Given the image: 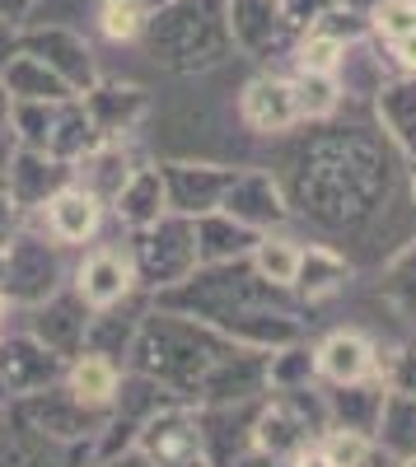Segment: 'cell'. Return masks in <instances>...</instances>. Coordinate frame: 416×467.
I'll return each instance as SVG.
<instances>
[{
    "label": "cell",
    "instance_id": "cell-40",
    "mask_svg": "<svg viewBox=\"0 0 416 467\" xmlns=\"http://www.w3.org/2000/svg\"><path fill=\"white\" fill-rule=\"evenodd\" d=\"M342 47L332 33H318V28H305L295 37V52H290V70H318V75H332L337 61H342Z\"/></svg>",
    "mask_w": 416,
    "mask_h": 467
},
{
    "label": "cell",
    "instance_id": "cell-50",
    "mask_svg": "<svg viewBox=\"0 0 416 467\" xmlns=\"http://www.w3.org/2000/svg\"><path fill=\"white\" fill-rule=\"evenodd\" d=\"M286 467H328V458H323V453H318V449L309 444V449H299V453H295V458H290Z\"/></svg>",
    "mask_w": 416,
    "mask_h": 467
},
{
    "label": "cell",
    "instance_id": "cell-4",
    "mask_svg": "<svg viewBox=\"0 0 416 467\" xmlns=\"http://www.w3.org/2000/svg\"><path fill=\"white\" fill-rule=\"evenodd\" d=\"M140 52L169 75L211 70L234 52L230 0H164L150 10Z\"/></svg>",
    "mask_w": 416,
    "mask_h": 467
},
{
    "label": "cell",
    "instance_id": "cell-29",
    "mask_svg": "<svg viewBox=\"0 0 416 467\" xmlns=\"http://www.w3.org/2000/svg\"><path fill=\"white\" fill-rule=\"evenodd\" d=\"M374 112H380V127H384V140L416 160V75H393L384 80V89L374 94Z\"/></svg>",
    "mask_w": 416,
    "mask_h": 467
},
{
    "label": "cell",
    "instance_id": "cell-9",
    "mask_svg": "<svg viewBox=\"0 0 416 467\" xmlns=\"http://www.w3.org/2000/svg\"><path fill=\"white\" fill-rule=\"evenodd\" d=\"M94 444H66L43 435L33 420H24L10 402L0 407V467H89Z\"/></svg>",
    "mask_w": 416,
    "mask_h": 467
},
{
    "label": "cell",
    "instance_id": "cell-17",
    "mask_svg": "<svg viewBox=\"0 0 416 467\" xmlns=\"http://www.w3.org/2000/svg\"><path fill=\"white\" fill-rule=\"evenodd\" d=\"M89 314H94V308H89L80 295H75V285L66 281L57 295H47L43 304H33V308H28V332L43 341V346H52L57 356L75 360V356L85 350Z\"/></svg>",
    "mask_w": 416,
    "mask_h": 467
},
{
    "label": "cell",
    "instance_id": "cell-8",
    "mask_svg": "<svg viewBox=\"0 0 416 467\" xmlns=\"http://www.w3.org/2000/svg\"><path fill=\"white\" fill-rule=\"evenodd\" d=\"M10 407H15L24 420H33L43 435L66 440V444H94L99 431L108 425V407H94V402H85V398H75L70 388H66V379L52 383V388H43V393L10 398Z\"/></svg>",
    "mask_w": 416,
    "mask_h": 467
},
{
    "label": "cell",
    "instance_id": "cell-2",
    "mask_svg": "<svg viewBox=\"0 0 416 467\" xmlns=\"http://www.w3.org/2000/svg\"><path fill=\"white\" fill-rule=\"evenodd\" d=\"M160 308H173V314H187L215 332H224L239 346L253 350H276L305 337V318H299V304L286 285L262 281L253 262H211L197 266L187 281H178L173 290L150 295Z\"/></svg>",
    "mask_w": 416,
    "mask_h": 467
},
{
    "label": "cell",
    "instance_id": "cell-44",
    "mask_svg": "<svg viewBox=\"0 0 416 467\" xmlns=\"http://www.w3.org/2000/svg\"><path fill=\"white\" fill-rule=\"evenodd\" d=\"M19 224H24V211H19V202L10 197L5 178H0V248H5L15 234H19Z\"/></svg>",
    "mask_w": 416,
    "mask_h": 467
},
{
    "label": "cell",
    "instance_id": "cell-31",
    "mask_svg": "<svg viewBox=\"0 0 416 467\" xmlns=\"http://www.w3.org/2000/svg\"><path fill=\"white\" fill-rule=\"evenodd\" d=\"M192 229H197V257H202V266H211V262H239L257 244V229L239 224L234 215H224V211L197 215Z\"/></svg>",
    "mask_w": 416,
    "mask_h": 467
},
{
    "label": "cell",
    "instance_id": "cell-14",
    "mask_svg": "<svg viewBox=\"0 0 416 467\" xmlns=\"http://www.w3.org/2000/svg\"><path fill=\"white\" fill-rule=\"evenodd\" d=\"M136 449L155 458L160 467H206L202 462V440H197V407L169 402L136 431Z\"/></svg>",
    "mask_w": 416,
    "mask_h": 467
},
{
    "label": "cell",
    "instance_id": "cell-1",
    "mask_svg": "<svg viewBox=\"0 0 416 467\" xmlns=\"http://www.w3.org/2000/svg\"><path fill=\"white\" fill-rule=\"evenodd\" d=\"M286 206L328 229H360L380 215L393 187L389 145L365 127L309 122V131L290 140L276 173Z\"/></svg>",
    "mask_w": 416,
    "mask_h": 467
},
{
    "label": "cell",
    "instance_id": "cell-24",
    "mask_svg": "<svg viewBox=\"0 0 416 467\" xmlns=\"http://www.w3.org/2000/svg\"><path fill=\"white\" fill-rule=\"evenodd\" d=\"M239 117L253 136H286L299 127L295 117V99H290V80L276 70H262L244 85L239 94Z\"/></svg>",
    "mask_w": 416,
    "mask_h": 467
},
{
    "label": "cell",
    "instance_id": "cell-21",
    "mask_svg": "<svg viewBox=\"0 0 416 467\" xmlns=\"http://www.w3.org/2000/svg\"><path fill=\"white\" fill-rule=\"evenodd\" d=\"M267 393V350L234 346L197 393V407H220V402H253Z\"/></svg>",
    "mask_w": 416,
    "mask_h": 467
},
{
    "label": "cell",
    "instance_id": "cell-48",
    "mask_svg": "<svg viewBox=\"0 0 416 467\" xmlns=\"http://www.w3.org/2000/svg\"><path fill=\"white\" fill-rule=\"evenodd\" d=\"M15 52H19V28L0 19V70H5V61H10Z\"/></svg>",
    "mask_w": 416,
    "mask_h": 467
},
{
    "label": "cell",
    "instance_id": "cell-51",
    "mask_svg": "<svg viewBox=\"0 0 416 467\" xmlns=\"http://www.w3.org/2000/svg\"><path fill=\"white\" fill-rule=\"evenodd\" d=\"M337 5H347L351 15H360V19H369V15H374V5H380V0H337Z\"/></svg>",
    "mask_w": 416,
    "mask_h": 467
},
{
    "label": "cell",
    "instance_id": "cell-16",
    "mask_svg": "<svg viewBox=\"0 0 416 467\" xmlns=\"http://www.w3.org/2000/svg\"><path fill=\"white\" fill-rule=\"evenodd\" d=\"M85 103V117L99 140H131V131L150 117V94L131 80H99L80 94Z\"/></svg>",
    "mask_w": 416,
    "mask_h": 467
},
{
    "label": "cell",
    "instance_id": "cell-7",
    "mask_svg": "<svg viewBox=\"0 0 416 467\" xmlns=\"http://www.w3.org/2000/svg\"><path fill=\"white\" fill-rule=\"evenodd\" d=\"M328 431V402H323V383L309 388H281L267 393L253 420V449L272 453L281 462H290L299 449H309L318 435Z\"/></svg>",
    "mask_w": 416,
    "mask_h": 467
},
{
    "label": "cell",
    "instance_id": "cell-27",
    "mask_svg": "<svg viewBox=\"0 0 416 467\" xmlns=\"http://www.w3.org/2000/svg\"><path fill=\"white\" fill-rule=\"evenodd\" d=\"M314 365H318V383H351L365 374H380V356L360 332H328L314 346Z\"/></svg>",
    "mask_w": 416,
    "mask_h": 467
},
{
    "label": "cell",
    "instance_id": "cell-26",
    "mask_svg": "<svg viewBox=\"0 0 416 467\" xmlns=\"http://www.w3.org/2000/svg\"><path fill=\"white\" fill-rule=\"evenodd\" d=\"M140 160L131 154V140H94L80 160L70 164V182H80L85 192H94V197L108 206L112 197H118V187L131 178Z\"/></svg>",
    "mask_w": 416,
    "mask_h": 467
},
{
    "label": "cell",
    "instance_id": "cell-6",
    "mask_svg": "<svg viewBox=\"0 0 416 467\" xmlns=\"http://www.w3.org/2000/svg\"><path fill=\"white\" fill-rule=\"evenodd\" d=\"M127 257H131V271H136V285L145 295L173 290L178 281H187L202 266V257H197V229H192L187 215L164 211L155 224L131 229Z\"/></svg>",
    "mask_w": 416,
    "mask_h": 467
},
{
    "label": "cell",
    "instance_id": "cell-41",
    "mask_svg": "<svg viewBox=\"0 0 416 467\" xmlns=\"http://www.w3.org/2000/svg\"><path fill=\"white\" fill-rule=\"evenodd\" d=\"M314 449L328 458V467H360L365 453L374 449L369 435H356V431H337V425H328V431L314 440Z\"/></svg>",
    "mask_w": 416,
    "mask_h": 467
},
{
    "label": "cell",
    "instance_id": "cell-25",
    "mask_svg": "<svg viewBox=\"0 0 416 467\" xmlns=\"http://www.w3.org/2000/svg\"><path fill=\"white\" fill-rule=\"evenodd\" d=\"M384 398H389L384 374H365V379H351V383H323L328 425H337V431L369 435V440H374V425H380Z\"/></svg>",
    "mask_w": 416,
    "mask_h": 467
},
{
    "label": "cell",
    "instance_id": "cell-54",
    "mask_svg": "<svg viewBox=\"0 0 416 467\" xmlns=\"http://www.w3.org/2000/svg\"><path fill=\"white\" fill-rule=\"evenodd\" d=\"M0 318H5V299H0Z\"/></svg>",
    "mask_w": 416,
    "mask_h": 467
},
{
    "label": "cell",
    "instance_id": "cell-37",
    "mask_svg": "<svg viewBox=\"0 0 416 467\" xmlns=\"http://www.w3.org/2000/svg\"><path fill=\"white\" fill-rule=\"evenodd\" d=\"M248 262H253V271H257L262 281H272V285H286V290H290L295 266H299V244L286 239L281 229H267V234H257V244H253Z\"/></svg>",
    "mask_w": 416,
    "mask_h": 467
},
{
    "label": "cell",
    "instance_id": "cell-3",
    "mask_svg": "<svg viewBox=\"0 0 416 467\" xmlns=\"http://www.w3.org/2000/svg\"><path fill=\"white\" fill-rule=\"evenodd\" d=\"M239 341H230L224 332L187 318V314H173V308H160L155 299H150L145 318H140V332L131 341V356H127V369L155 379L160 388H169V393L187 407H197V393L206 374L230 356Z\"/></svg>",
    "mask_w": 416,
    "mask_h": 467
},
{
    "label": "cell",
    "instance_id": "cell-42",
    "mask_svg": "<svg viewBox=\"0 0 416 467\" xmlns=\"http://www.w3.org/2000/svg\"><path fill=\"white\" fill-rule=\"evenodd\" d=\"M380 374H384V383L393 388V393L416 398V346H402L389 360H380Z\"/></svg>",
    "mask_w": 416,
    "mask_h": 467
},
{
    "label": "cell",
    "instance_id": "cell-15",
    "mask_svg": "<svg viewBox=\"0 0 416 467\" xmlns=\"http://www.w3.org/2000/svg\"><path fill=\"white\" fill-rule=\"evenodd\" d=\"M262 398H267V393H262ZM262 398L197 407V440H202V462L206 467H234L253 449V420H257Z\"/></svg>",
    "mask_w": 416,
    "mask_h": 467
},
{
    "label": "cell",
    "instance_id": "cell-47",
    "mask_svg": "<svg viewBox=\"0 0 416 467\" xmlns=\"http://www.w3.org/2000/svg\"><path fill=\"white\" fill-rule=\"evenodd\" d=\"M15 145H19V140H15V127H10V94L0 89V169H5V160H10Z\"/></svg>",
    "mask_w": 416,
    "mask_h": 467
},
{
    "label": "cell",
    "instance_id": "cell-10",
    "mask_svg": "<svg viewBox=\"0 0 416 467\" xmlns=\"http://www.w3.org/2000/svg\"><path fill=\"white\" fill-rule=\"evenodd\" d=\"M19 52H28V57L43 61L47 70H57L75 94H85L99 80L94 47L85 43V33H75L66 24H24L19 28Z\"/></svg>",
    "mask_w": 416,
    "mask_h": 467
},
{
    "label": "cell",
    "instance_id": "cell-53",
    "mask_svg": "<svg viewBox=\"0 0 416 467\" xmlns=\"http://www.w3.org/2000/svg\"><path fill=\"white\" fill-rule=\"evenodd\" d=\"M155 5H164V0H145V10H155Z\"/></svg>",
    "mask_w": 416,
    "mask_h": 467
},
{
    "label": "cell",
    "instance_id": "cell-55",
    "mask_svg": "<svg viewBox=\"0 0 416 467\" xmlns=\"http://www.w3.org/2000/svg\"><path fill=\"white\" fill-rule=\"evenodd\" d=\"M411 182H416V160H411Z\"/></svg>",
    "mask_w": 416,
    "mask_h": 467
},
{
    "label": "cell",
    "instance_id": "cell-32",
    "mask_svg": "<svg viewBox=\"0 0 416 467\" xmlns=\"http://www.w3.org/2000/svg\"><path fill=\"white\" fill-rule=\"evenodd\" d=\"M94 140H99V136H94L89 117H85L80 94L61 99V103H57V112H52V127H47L43 154H52V160H61V164H75V160H80V154H85Z\"/></svg>",
    "mask_w": 416,
    "mask_h": 467
},
{
    "label": "cell",
    "instance_id": "cell-18",
    "mask_svg": "<svg viewBox=\"0 0 416 467\" xmlns=\"http://www.w3.org/2000/svg\"><path fill=\"white\" fill-rule=\"evenodd\" d=\"M0 178H5L10 197L19 202L24 215H37V211H43L57 192L70 182V164L52 160V154H43V150L15 145L10 160H5V169H0Z\"/></svg>",
    "mask_w": 416,
    "mask_h": 467
},
{
    "label": "cell",
    "instance_id": "cell-28",
    "mask_svg": "<svg viewBox=\"0 0 416 467\" xmlns=\"http://www.w3.org/2000/svg\"><path fill=\"white\" fill-rule=\"evenodd\" d=\"M347 281H351V262L342 253L323 248V244H309V248H299V266H295L290 295L299 304H323L337 290H347Z\"/></svg>",
    "mask_w": 416,
    "mask_h": 467
},
{
    "label": "cell",
    "instance_id": "cell-38",
    "mask_svg": "<svg viewBox=\"0 0 416 467\" xmlns=\"http://www.w3.org/2000/svg\"><path fill=\"white\" fill-rule=\"evenodd\" d=\"M318 383V365H314V346H305V337L267 350V393H281V388H309Z\"/></svg>",
    "mask_w": 416,
    "mask_h": 467
},
{
    "label": "cell",
    "instance_id": "cell-13",
    "mask_svg": "<svg viewBox=\"0 0 416 467\" xmlns=\"http://www.w3.org/2000/svg\"><path fill=\"white\" fill-rule=\"evenodd\" d=\"M239 169L230 164H202V160H169L160 164V182H164V202L173 215H187V220H197V215H211L220 211L224 202V192H230Z\"/></svg>",
    "mask_w": 416,
    "mask_h": 467
},
{
    "label": "cell",
    "instance_id": "cell-23",
    "mask_svg": "<svg viewBox=\"0 0 416 467\" xmlns=\"http://www.w3.org/2000/svg\"><path fill=\"white\" fill-rule=\"evenodd\" d=\"M145 308H150V295L145 290H136V295H127L118 304H108V308H94L89 327H85V350L127 369V356H131V341L140 332Z\"/></svg>",
    "mask_w": 416,
    "mask_h": 467
},
{
    "label": "cell",
    "instance_id": "cell-46",
    "mask_svg": "<svg viewBox=\"0 0 416 467\" xmlns=\"http://www.w3.org/2000/svg\"><path fill=\"white\" fill-rule=\"evenodd\" d=\"M37 5H43V0H0V19L24 28V24H33V10Z\"/></svg>",
    "mask_w": 416,
    "mask_h": 467
},
{
    "label": "cell",
    "instance_id": "cell-35",
    "mask_svg": "<svg viewBox=\"0 0 416 467\" xmlns=\"http://www.w3.org/2000/svg\"><path fill=\"white\" fill-rule=\"evenodd\" d=\"M118 383H122V365H112L103 356H89V350H80V356L66 365V388L75 398L94 402V407H112Z\"/></svg>",
    "mask_w": 416,
    "mask_h": 467
},
{
    "label": "cell",
    "instance_id": "cell-11",
    "mask_svg": "<svg viewBox=\"0 0 416 467\" xmlns=\"http://www.w3.org/2000/svg\"><path fill=\"white\" fill-rule=\"evenodd\" d=\"M66 356H57L52 346H43L28 327L0 337V393L10 398H28V393H43V388L66 379Z\"/></svg>",
    "mask_w": 416,
    "mask_h": 467
},
{
    "label": "cell",
    "instance_id": "cell-5",
    "mask_svg": "<svg viewBox=\"0 0 416 467\" xmlns=\"http://www.w3.org/2000/svg\"><path fill=\"white\" fill-rule=\"evenodd\" d=\"M70 281L66 248L37 224V215H24L19 234L0 248V299L5 308H33L47 295H57Z\"/></svg>",
    "mask_w": 416,
    "mask_h": 467
},
{
    "label": "cell",
    "instance_id": "cell-45",
    "mask_svg": "<svg viewBox=\"0 0 416 467\" xmlns=\"http://www.w3.org/2000/svg\"><path fill=\"white\" fill-rule=\"evenodd\" d=\"M89 467H160V462H155V458H145V453H140V449L131 444V449H122V453H108V458H94Z\"/></svg>",
    "mask_w": 416,
    "mask_h": 467
},
{
    "label": "cell",
    "instance_id": "cell-33",
    "mask_svg": "<svg viewBox=\"0 0 416 467\" xmlns=\"http://www.w3.org/2000/svg\"><path fill=\"white\" fill-rule=\"evenodd\" d=\"M0 89H5L10 99H70L75 94L57 70H47L28 52H15L5 61V70H0Z\"/></svg>",
    "mask_w": 416,
    "mask_h": 467
},
{
    "label": "cell",
    "instance_id": "cell-20",
    "mask_svg": "<svg viewBox=\"0 0 416 467\" xmlns=\"http://www.w3.org/2000/svg\"><path fill=\"white\" fill-rule=\"evenodd\" d=\"M70 285L89 308H108L127 295H136V271H131V257L127 248H89L70 271Z\"/></svg>",
    "mask_w": 416,
    "mask_h": 467
},
{
    "label": "cell",
    "instance_id": "cell-34",
    "mask_svg": "<svg viewBox=\"0 0 416 467\" xmlns=\"http://www.w3.org/2000/svg\"><path fill=\"white\" fill-rule=\"evenodd\" d=\"M290 99H295V117L299 127L309 122H328L342 108V89H337V75H318V70H290Z\"/></svg>",
    "mask_w": 416,
    "mask_h": 467
},
{
    "label": "cell",
    "instance_id": "cell-22",
    "mask_svg": "<svg viewBox=\"0 0 416 467\" xmlns=\"http://www.w3.org/2000/svg\"><path fill=\"white\" fill-rule=\"evenodd\" d=\"M103 215H108V206L94 192H85L80 182H66L57 197L37 211V224H43L61 248H85V244H94Z\"/></svg>",
    "mask_w": 416,
    "mask_h": 467
},
{
    "label": "cell",
    "instance_id": "cell-39",
    "mask_svg": "<svg viewBox=\"0 0 416 467\" xmlns=\"http://www.w3.org/2000/svg\"><path fill=\"white\" fill-rule=\"evenodd\" d=\"M99 33L108 37V43H140L145 33V0H99Z\"/></svg>",
    "mask_w": 416,
    "mask_h": 467
},
{
    "label": "cell",
    "instance_id": "cell-12",
    "mask_svg": "<svg viewBox=\"0 0 416 467\" xmlns=\"http://www.w3.org/2000/svg\"><path fill=\"white\" fill-rule=\"evenodd\" d=\"M230 37L253 61H281L295 52L299 28L286 19L281 0H230Z\"/></svg>",
    "mask_w": 416,
    "mask_h": 467
},
{
    "label": "cell",
    "instance_id": "cell-49",
    "mask_svg": "<svg viewBox=\"0 0 416 467\" xmlns=\"http://www.w3.org/2000/svg\"><path fill=\"white\" fill-rule=\"evenodd\" d=\"M234 467H286V462H281V458H272V453H262V449H248Z\"/></svg>",
    "mask_w": 416,
    "mask_h": 467
},
{
    "label": "cell",
    "instance_id": "cell-52",
    "mask_svg": "<svg viewBox=\"0 0 416 467\" xmlns=\"http://www.w3.org/2000/svg\"><path fill=\"white\" fill-rule=\"evenodd\" d=\"M389 467H416V458H393Z\"/></svg>",
    "mask_w": 416,
    "mask_h": 467
},
{
    "label": "cell",
    "instance_id": "cell-36",
    "mask_svg": "<svg viewBox=\"0 0 416 467\" xmlns=\"http://www.w3.org/2000/svg\"><path fill=\"white\" fill-rule=\"evenodd\" d=\"M374 444H380L389 458H416V398L389 388L380 425H374Z\"/></svg>",
    "mask_w": 416,
    "mask_h": 467
},
{
    "label": "cell",
    "instance_id": "cell-43",
    "mask_svg": "<svg viewBox=\"0 0 416 467\" xmlns=\"http://www.w3.org/2000/svg\"><path fill=\"white\" fill-rule=\"evenodd\" d=\"M384 52H389V61H393V70H398V75H416V28H411V33L389 37Z\"/></svg>",
    "mask_w": 416,
    "mask_h": 467
},
{
    "label": "cell",
    "instance_id": "cell-19",
    "mask_svg": "<svg viewBox=\"0 0 416 467\" xmlns=\"http://www.w3.org/2000/svg\"><path fill=\"white\" fill-rule=\"evenodd\" d=\"M224 215H234L239 224L257 229V234H267V229H281L290 206H286V192L276 182V173L267 169H239L230 192H224V202H220Z\"/></svg>",
    "mask_w": 416,
    "mask_h": 467
},
{
    "label": "cell",
    "instance_id": "cell-30",
    "mask_svg": "<svg viewBox=\"0 0 416 467\" xmlns=\"http://www.w3.org/2000/svg\"><path fill=\"white\" fill-rule=\"evenodd\" d=\"M108 211L118 215L122 229H145V224H155L169 202H164V182H160V164H136L131 178L118 187V197L108 202Z\"/></svg>",
    "mask_w": 416,
    "mask_h": 467
}]
</instances>
